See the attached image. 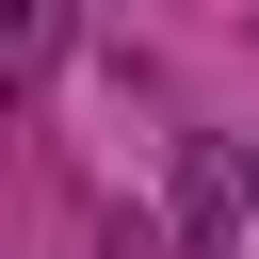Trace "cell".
Returning <instances> with one entry per match:
<instances>
[{"label":"cell","instance_id":"cell-1","mask_svg":"<svg viewBox=\"0 0 259 259\" xmlns=\"http://www.w3.org/2000/svg\"><path fill=\"white\" fill-rule=\"evenodd\" d=\"M65 32H81V0H0V113L65 65Z\"/></svg>","mask_w":259,"mask_h":259},{"label":"cell","instance_id":"cell-2","mask_svg":"<svg viewBox=\"0 0 259 259\" xmlns=\"http://www.w3.org/2000/svg\"><path fill=\"white\" fill-rule=\"evenodd\" d=\"M243 194H259V146H243Z\"/></svg>","mask_w":259,"mask_h":259}]
</instances>
